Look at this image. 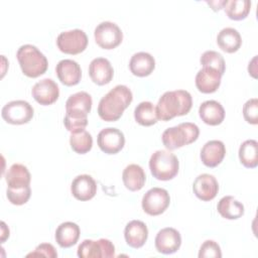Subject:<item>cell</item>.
<instances>
[{
  "instance_id": "obj_34",
  "label": "cell",
  "mask_w": 258,
  "mask_h": 258,
  "mask_svg": "<svg viewBox=\"0 0 258 258\" xmlns=\"http://www.w3.org/2000/svg\"><path fill=\"white\" fill-rule=\"evenodd\" d=\"M7 199L8 201L16 206H21L25 203L30 198L31 195V188L30 185H27L22 188H10L7 187Z\"/></svg>"
},
{
  "instance_id": "obj_12",
  "label": "cell",
  "mask_w": 258,
  "mask_h": 258,
  "mask_svg": "<svg viewBox=\"0 0 258 258\" xmlns=\"http://www.w3.org/2000/svg\"><path fill=\"white\" fill-rule=\"evenodd\" d=\"M100 149L107 154H116L125 144V137L121 130L114 127L102 129L97 137Z\"/></svg>"
},
{
  "instance_id": "obj_7",
  "label": "cell",
  "mask_w": 258,
  "mask_h": 258,
  "mask_svg": "<svg viewBox=\"0 0 258 258\" xmlns=\"http://www.w3.org/2000/svg\"><path fill=\"white\" fill-rule=\"evenodd\" d=\"M56 44L60 51L68 54H78L83 52L88 45V36L82 29H72L62 31L56 38Z\"/></svg>"
},
{
  "instance_id": "obj_11",
  "label": "cell",
  "mask_w": 258,
  "mask_h": 258,
  "mask_svg": "<svg viewBox=\"0 0 258 258\" xmlns=\"http://www.w3.org/2000/svg\"><path fill=\"white\" fill-rule=\"evenodd\" d=\"M92 97L89 93L81 91L71 95L66 102V115L71 118L84 119L92 109Z\"/></svg>"
},
{
  "instance_id": "obj_21",
  "label": "cell",
  "mask_w": 258,
  "mask_h": 258,
  "mask_svg": "<svg viewBox=\"0 0 258 258\" xmlns=\"http://www.w3.org/2000/svg\"><path fill=\"white\" fill-rule=\"evenodd\" d=\"M124 237L127 245L132 248H140L148 237L147 226L142 221L132 220L125 227Z\"/></svg>"
},
{
  "instance_id": "obj_25",
  "label": "cell",
  "mask_w": 258,
  "mask_h": 258,
  "mask_svg": "<svg viewBox=\"0 0 258 258\" xmlns=\"http://www.w3.org/2000/svg\"><path fill=\"white\" fill-rule=\"evenodd\" d=\"M30 172L21 163L12 164L5 173V180L10 188H22L30 184Z\"/></svg>"
},
{
  "instance_id": "obj_36",
  "label": "cell",
  "mask_w": 258,
  "mask_h": 258,
  "mask_svg": "<svg viewBox=\"0 0 258 258\" xmlns=\"http://www.w3.org/2000/svg\"><path fill=\"white\" fill-rule=\"evenodd\" d=\"M199 257L200 258H206V257H217L220 258L222 257V252L219 244L213 240H207L205 241L199 252Z\"/></svg>"
},
{
  "instance_id": "obj_6",
  "label": "cell",
  "mask_w": 258,
  "mask_h": 258,
  "mask_svg": "<svg viewBox=\"0 0 258 258\" xmlns=\"http://www.w3.org/2000/svg\"><path fill=\"white\" fill-rule=\"evenodd\" d=\"M32 106L24 100L10 101L2 108V118L9 124L21 125L28 123L33 117Z\"/></svg>"
},
{
  "instance_id": "obj_17",
  "label": "cell",
  "mask_w": 258,
  "mask_h": 258,
  "mask_svg": "<svg viewBox=\"0 0 258 258\" xmlns=\"http://www.w3.org/2000/svg\"><path fill=\"white\" fill-rule=\"evenodd\" d=\"M73 196L79 201H89L97 192V183L89 174H80L74 178L71 184Z\"/></svg>"
},
{
  "instance_id": "obj_15",
  "label": "cell",
  "mask_w": 258,
  "mask_h": 258,
  "mask_svg": "<svg viewBox=\"0 0 258 258\" xmlns=\"http://www.w3.org/2000/svg\"><path fill=\"white\" fill-rule=\"evenodd\" d=\"M192 190L197 198L204 202H209L217 196L219 183L214 175L202 173L196 177L192 183Z\"/></svg>"
},
{
  "instance_id": "obj_35",
  "label": "cell",
  "mask_w": 258,
  "mask_h": 258,
  "mask_svg": "<svg viewBox=\"0 0 258 258\" xmlns=\"http://www.w3.org/2000/svg\"><path fill=\"white\" fill-rule=\"evenodd\" d=\"M243 116L245 120L253 125L258 123V100L257 98L249 99L243 106Z\"/></svg>"
},
{
  "instance_id": "obj_26",
  "label": "cell",
  "mask_w": 258,
  "mask_h": 258,
  "mask_svg": "<svg viewBox=\"0 0 258 258\" xmlns=\"http://www.w3.org/2000/svg\"><path fill=\"white\" fill-rule=\"evenodd\" d=\"M122 179L126 188L136 191L144 186L146 175L143 168L135 163L127 165L122 173Z\"/></svg>"
},
{
  "instance_id": "obj_28",
  "label": "cell",
  "mask_w": 258,
  "mask_h": 258,
  "mask_svg": "<svg viewBox=\"0 0 258 258\" xmlns=\"http://www.w3.org/2000/svg\"><path fill=\"white\" fill-rule=\"evenodd\" d=\"M217 210L220 215L228 220H236L244 215V206L232 196L223 197L218 205Z\"/></svg>"
},
{
  "instance_id": "obj_1",
  "label": "cell",
  "mask_w": 258,
  "mask_h": 258,
  "mask_svg": "<svg viewBox=\"0 0 258 258\" xmlns=\"http://www.w3.org/2000/svg\"><path fill=\"white\" fill-rule=\"evenodd\" d=\"M133 100L131 90L125 85H117L99 102L98 114L104 121L118 120Z\"/></svg>"
},
{
  "instance_id": "obj_27",
  "label": "cell",
  "mask_w": 258,
  "mask_h": 258,
  "mask_svg": "<svg viewBox=\"0 0 258 258\" xmlns=\"http://www.w3.org/2000/svg\"><path fill=\"white\" fill-rule=\"evenodd\" d=\"M217 43L222 50L233 53L240 48L242 38L237 29L233 27H225L218 33Z\"/></svg>"
},
{
  "instance_id": "obj_33",
  "label": "cell",
  "mask_w": 258,
  "mask_h": 258,
  "mask_svg": "<svg viewBox=\"0 0 258 258\" xmlns=\"http://www.w3.org/2000/svg\"><path fill=\"white\" fill-rule=\"evenodd\" d=\"M201 63L203 67H210L217 70L222 76L226 70V63L223 55L215 50H207L205 51L201 58Z\"/></svg>"
},
{
  "instance_id": "obj_16",
  "label": "cell",
  "mask_w": 258,
  "mask_h": 258,
  "mask_svg": "<svg viewBox=\"0 0 258 258\" xmlns=\"http://www.w3.org/2000/svg\"><path fill=\"white\" fill-rule=\"evenodd\" d=\"M55 72L59 81L66 86H75L80 83L82 78L80 64L70 58L59 60L55 67Z\"/></svg>"
},
{
  "instance_id": "obj_14",
  "label": "cell",
  "mask_w": 258,
  "mask_h": 258,
  "mask_svg": "<svg viewBox=\"0 0 258 258\" xmlns=\"http://www.w3.org/2000/svg\"><path fill=\"white\" fill-rule=\"evenodd\" d=\"M181 245V236L177 230L171 227L161 229L155 237V248L159 253L172 254Z\"/></svg>"
},
{
  "instance_id": "obj_8",
  "label": "cell",
  "mask_w": 258,
  "mask_h": 258,
  "mask_svg": "<svg viewBox=\"0 0 258 258\" xmlns=\"http://www.w3.org/2000/svg\"><path fill=\"white\" fill-rule=\"evenodd\" d=\"M94 36L100 47L104 49H113L121 43L123 32L116 23L103 21L96 26Z\"/></svg>"
},
{
  "instance_id": "obj_3",
  "label": "cell",
  "mask_w": 258,
  "mask_h": 258,
  "mask_svg": "<svg viewBox=\"0 0 258 258\" xmlns=\"http://www.w3.org/2000/svg\"><path fill=\"white\" fill-rule=\"evenodd\" d=\"M22 73L29 78H37L43 75L48 67L46 56L34 45L23 44L16 53Z\"/></svg>"
},
{
  "instance_id": "obj_23",
  "label": "cell",
  "mask_w": 258,
  "mask_h": 258,
  "mask_svg": "<svg viewBox=\"0 0 258 258\" xmlns=\"http://www.w3.org/2000/svg\"><path fill=\"white\" fill-rule=\"evenodd\" d=\"M129 68L133 75L137 77H146L153 72L155 68V59L150 53L139 51L131 56Z\"/></svg>"
},
{
  "instance_id": "obj_38",
  "label": "cell",
  "mask_w": 258,
  "mask_h": 258,
  "mask_svg": "<svg viewBox=\"0 0 258 258\" xmlns=\"http://www.w3.org/2000/svg\"><path fill=\"white\" fill-rule=\"evenodd\" d=\"M29 256H32V257H49V258H55L57 257V252L55 250V248L49 244V243H42V244H39L35 250L29 254H27V257Z\"/></svg>"
},
{
  "instance_id": "obj_37",
  "label": "cell",
  "mask_w": 258,
  "mask_h": 258,
  "mask_svg": "<svg viewBox=\"0 0 258 258\" xmlns=\"http://www.w3.org/2000/svg\"><path fill=\"white\" fill-rule=\"evenodd\" d=\"M63 124L68 131H70L71 133H76L86 128V126L88 125V118L76 119L66 115L63 118Z\"/></svg>"
},
{
  "instance_id": "obj_5",
  "label": "cell",
  "mask_w": 258,
  "mask_h": 258,
  "mask_svg": "<svg viewBox=\"0 0 258 258\" xmlns=\"http://www.w3.org/2000/svg\"><path fill=\"white\" fill-rule=\"evenodd\" d=\"M149 168L152 175L159 180L172 179L178 172L177 157L168 150H157L150 156Z\"/></svg>"
},
{
  "instance_id": "obj_18",
  "label": "cell",
  "mask_w": 258,
  "mask_h": 258,
  "mask_svg": "<svg viewBox=\"0 0 258 258\" xmlns=\"http://www.w3.org/2000/svg\"><path fill=\"white\" fill-rule=\"evenodd\" d=\"M221 79L222 75L217 70L210 67H203L196 76V86L202 93H214L220 87Z\"/></svg>"
},
{
  "instance_id": "obj_2",
  "label": "cell",
  "mask_w": 258,
  "mask_h": 258,
  "mask_svg": "<svg viewBox=\"0 0 258 258\" xmlns=\"http://www.w3.org/2000/svg\"><path fill=\"white\" fill-rule=\"evenodd\" d=\"M192 105L191 95L185 90L165 92L156 104L157 118L161 121H169L176 116H182L189 112Z\"/></svg>"
},
{
  "instance_id": "obj_30",
  "label": "cell",
  "mask_w": 258,
  "mask_h": 258,
  "mask_svg": "<svg viewBox=\"0 0 258 258\" xmlns=\"http://www.w3.org/2000/svg\"><path fill=\"white\" fill-rule=\"evenodd\" d=\"M134 118L142 126H151L158 120L155 106L149 101L139 103L134 109Z\"/></svg>"
},
{
  "instance_id": "obj_20",
  "label": "cell",
  "mask_w": 258,
  "mask_h": 258,
  "mask_svg": "<svg viewBox=\"0 0 258 258\" xmlns=\"http://www.w3.org/2000/svg\"><path fill=\"white\" fill-rule=\"evenodd\" d=\"M226 155L225 144L221 140H210L201 150V159L208 167L219 165Z\"/></svg>"
},
{
  "instance_id": "obj_10",
  "label": "cell",
  "mask_w": 258,
  "mask_h": 258,
  "mask_svg": "<svg viewBox=\"0 0 258 258\" xmlns=\"http://www.w3.org/2000/svg\"><path fill=\"white\" fill-rule=\"evenodd\" d=\"M78 256L81 258H111L115 256V246L110 240L104 238L97 241L86 239L78 247Z\"/></svg>"
},
{
  "instance_id": "obj_39",
  "label": "cell",
  "mask_w": 258,
  "mask_h": 258,
  "mask_svg": "<svg viewBox=\"0 0 258 258\" xmlns=\"http://www.w3.org/2000/svg\"><path fill=\"white\" fill-rule=\"evenodd\" d=\"M1 242L3 243L6 238L9 237V229L6 227V224L4 222H1Z\"/></svg>"
},
{
  "instance_id": "obj_4",
  "label": "cell",
  "mask_w": 258,
  "mask_h": 258,
  "mask_svg": "<svg viewBox=\"0 0 258 258\" xmlns=\"http://www.w3.org/2000/svg\"><path fill=\"white\" fill-rule=\"evenodd\" d=\"M199 134L200 129L195 123L183 122L165 129L161 135V140L168 150H174L195 142Z\"/></svg>"
},
{
  "instance_id": "obj_24",
  "label": "cell",
  "mask_w": 258,
  "mask_h": 258,
  "mask_svg": "<svg viewBox=\"0 0 258 258\" xmlns=\"http://www.w3.org/2000/svg\"><path fill=\"white\" fill-rule=\"evenodd\" d=\"M80 227L73 222L61 223L55 230V241L61 248L74 246L80 238Z\"/></svg>"
},
{
  "instance_id": "obj_32",
  "label": "cell",
  "mask_w": 258,
  "mask_h": 258,
  "mask_svg": "<svg viewBox=\"0 0 258 258\" xmlns=\"http://www.w3.org/2000/svg\"><path fill=\"white\" fill-rule=\"evenodd\" d=\"M70 144L75 152L84 154L91 150L93 146V137L87 130L84 129L76 133H71Z\"/></svg>"
},
{
  "instance_id": "obj_22",
  "label": "cell",
  "mask_w": 258,
  "mask_h": 258,
  "mask_svg": "<svg viewBox=\"0 0 258 258\" xmlns=\"http://www.w3.org/2000/svg\"><path fill=\"white\" fill-rule=\"evenodd\" d=\"M199 115L206 124L215 126L224 121L225 109L218 101L208 100L201 104L199 108Z\"/></svg>"
},
{
  "instance_id": "obj_29",
  "label": "cell",
  "mask_w": 258,
  "mask_h": 258,
  "mask_svg": "<svg viewBox=\"0 0 258 258\" xmlns=\"http://www.w3.org/2000/svg\"><path fill=\"white\" fill-rule=\"evenodd\" d=\"M239 158L245 167H256L258 164V142L254 139L244 141L239 148Z\"/></svg>"
},
{
  "instance_id": "obj_9",
  "label": "cell",
  "mask_w": 258,
  "mask_h": 258,
  "mask_svg": "<svg viewBox=\"0 0 258 258\" xmlns=\"http://www.w3.org/2000/svg\"><path fill=\"white\" fill-rule=\"evenodd\" d=\"M170 203V197L166 189L162 187H152L148 189L142 198V209L150 216L162 214Z\"/></svg>"
},
{
  "instance_id": "obj_19",
  "label": "cell",
  "mask_w": 258,
  "mask_h": 258,
  "mask_svg": "<svg viewBox=\"0 0 258 258\" xmlns=\"http://www.w3.org/2000/svg\"><path fill=\"white\" fill-rule=\"evenodd\" d=\"M89 75L95 84L102 86L109 84L112 81L114 70L107 58L96 57L89 66Z\"/></svg>"
},
{
  "instance_id": "obj_13",
  "label": "cell",
  "mask_w": 258,
  "mask_h": 258,
  "mask_svg": "<svg viewBox=\"0 0 258 258\" xmlns=\"http://www.w3.org/2000/svg\"><path fill=\"white\" fill-rule=\"evenodd\" d=\"M32 97L40 105H50L54 103L59 96L57 84L52 79H42L38 81L31 90Z\"/></svg>"
},
{
  "instance_id": "obj_31",
  "label": "cell",
  "mask_w": 258,
  "mask_h": 258,
  "mask_svg": "<svg viewBox=\"0 0 258 258\" xmlns=\"http://www.w3.org/2000/svg\"><path fill=\"white\" fill-rule=\"evenodd\" d=\"M224 10L228 17L233 20H242L247 17L251 9L249 0H226Z\"/></svg>"
}]
</instances>
